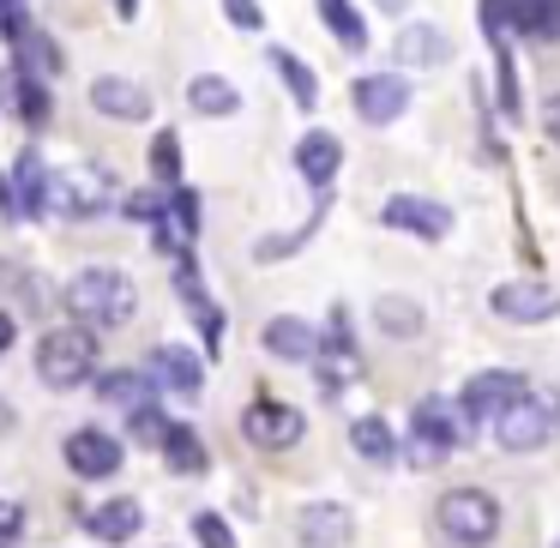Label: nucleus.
Returning <instances> with one entry per match:
<instances>
[{
  "mask_svg": "<svg viewBox=\"0 0 560 548\" xmlns=\"http://www.w3.org/2000/svg\"><path fill=\"white\" fill-rule=\"evenodd\" d=\"M542 127H548V139L560 145V97H548V103H542Z\"/></svg>",
  "mask_w": 560,
  "mask_h": 548,
  "instance_id": "39",
  "label": "nucleus"
},
{
  "mask_svg": "<svg viewBox=\"0 0 560 548\" xmlns=\"http://www.w3.org/2000/svg\"><path fill=\"white\" fill-rule=\"evenodd\" d=\"M223 13H230V25H235V31H259V25H266L259 0H223Z\"/></svg>",
  "mask_w": 560,
  "mask_h": 548,
  "instance_id": "37",
  "label": "nucleus"
},
{
  "mask_svg": "<svg viewBox=\"0 0 560 548\" xmlns=\"http://www.w3.org/2000/svg\"><path fill=\"white\" fill-rule=\"evenodd\" d=\"M0 103L19 115V121H31V127H43L49 121V91H43V79H31V73H0Z\"/></svg>",
  "mask_w": 560,
  "mask_h": 548,
  "instance_id": "22",
  "label": "nucleus"
},
{
  "mask_svg": "<svg viewBox=\"0 0 560 548\" xmlns=\"http://www.w3.org/2000/svg\"><path fill=\"white\" fill-rule=\"evenodd\" d=\"M506 31L560 43V0H506Z\"/></svg>",
  "mask_w": 560,
  "mask_h": 548,
  "instance_id": "25",
  "label": "nucleus"
},
{
  "mask_svg": "<svg viewBox=\"0 0 560 548\" xmlns=\"http://www.w3.org/2000/svg\"><path fill=\"white\" fill-rule=\"evenodd\" d=\"M43 199H49V170L37 151H19L13 182H7V218H43Z\"/></svg>",
  "mask_w": 560,
  "mask_h": 548,
  "instance_id": "16",
  "label": "nucleus"
},
{
  "mask_svg": "<svg viewBox=\"0 0 560 548\" xmlns=\"http://www.w3.org/2000/svg\"><path fill=\"white\" fill-rule=\"evenodd\" d=\"M380 223L416 235V242H446L452 235V211L440 206V199H428V194H392L386 206H380Z\"/></svg>",
  "mask_w": 560,
  "mask_h": 548,
  "instance_id": "10",
  "label": "nucleus"
},
{
  "mask_svg": "<svg viewBox=\"0 0 560 548\" xmlns=\"http://www.w3.org/2000/svg\"><path fill=\"white\" fill-rule=\"evenodd\" d=\"M266 350L278 355V362H314V350H319V331L307 326V319H295V314H278V319H266Z\"/></svg>",
  "mask_w": 560,
  "mask_h": 548,
  "instance_id": "21",
  "label": "nucleus"
},
{
  "mask_svg": "<svg viewBox=\"0 0 560 548\" xmlns=\"http://www.w3.org/2000/svg\"><path fill=\"white\" fill-rule=\"evenodd\" d=\"M488 307H494V319H506V326H548V319L560 314V290L542 278H512V283H494Z\"/></svg>",
  "mask_w": 560,
  "mask_h": 548,
  "instance_id": "6",
  "label": "nucleus"
},
{
  "mask_svg": "<svg viewBox=\"0 0 560 548\" xmlns=\"http://www.w3.org/2000/svg\"><path fill=\"white\" fill-rule=\"evenodd\" d=\"M355 536V512L343 500H307L295 512V543L302 548H350Z\"/></svg>",
  "mask_w": 560,
  "mask_h": 548,
  "instance_id": "13",
  "label": "nucleus"
},
{
  "mask_svg": "<svg viewBox=\"0 0 560 548\" xmlns=\"http://www.w3.org/2000/svg\"><path fill=\"white\" fill-rule=\"evenodd\" d=\"M392 55H398V67H446L452 61V37L440 25H404L398 43H392Z\"/></svg>",
  "mask_w": 560,
  "mask_h": 548,
  "instance_id": "19",
  "label": "nucleus"
},
{
  "mask_svg": "<svg viewBox=\"0 0 560 548\" xmlns=\"http://www.w3.org/2000/svg\"><path fill=\"white\" fill-rule=\"evenodd\" d=\"M187 109L206 115V121H223V115L242 109V91H235L223 73H199V79H187Z\"/></svg>",
  "mask_w": 560,
  "mask_h": 548,
  "instance_id": "23",
  "label": "nucleus"
},
{
  "mask_svg": "<svg viewBox=\"0 0 560 548\" xmlns=\"http://www.w3.org/2000/svg\"><path fill=\"white\" fill-rule=\"evenodd\" d=\"M139 524H145V506H139V500H127V494L85 506V530L97 536V543H109V548H115V543H133Z\"/></svg>",
  "mask_w": 560,
  "mask_h": 548,
  "instance_id": "17",
  "label": "nucleus"
},
{
  "mask_svg": "<svg viewBox=\"0 0 560 548\" xmlns=\"http://www.w3.org/2000/svg\"><path fill=\"white\" fill-rule=\"evenodd\" d=\"M242 434H247V446H259V452H290L295 440L307 434V416L283 398H254L242 410Z\"/></svg>",
  "mask_w": 560,
  "mask_h": 548,
  "instance_id": "7",
  "label": "nucleus"
},
{
  "mask_svg": "<svg viewBox=\"0 0 560 548\" xmlns=\"http://www.w3.org/2000/svg\"><path fill=\"white\" fill-rule=\"evenodd\" d=\"M319 19L331 25V37H338L343 49H368V25H362V13H355L350 0H319Z\"/></svg>",
  "mask_w": 560,
  "mask_h": 548,
  "instance_id": "29",
  "label": "nucleus"
},
{
  "mask_svg": "<svg viewBox=\"0 0 560 548\" xmlns=\"http://www.w3.org/2000/svg\"><path fill=\"white\" fill-rule=\"evenodd\" d=\"M37 380L49 392H73L85 386V380H97V331L85 326H49L37 338Z\"/></svg>",
  "mask_w": 560,
  "mask_h": 548,
  "instance_id": "2",
  "label": "nucleus"
},
{
  "mask_svg": "<svg viewBox=\"0 0 560 548\" xmlns=\"http://www.w3.org/2000/svg\"><path fill=\"white\" fill-rule=\"evenodd\" d=\"M434 518L458 548H488L500 536V500L488 494V488H446Z\"/></svg>",
  "mask_w": 560,
  "mask_h": 548,
  "instance_id": "4",
  "label": "nucleus"
},
{
  "mask_svg": "<svg viewBox=\"0 0 560 548\" xmlns=\"http://www.w3.org/2000/svg\"><path fill=\"white\" fill-rule=\"evenodd\" d=\"M338 163H343L338 133H326V127L302 133V145H295V170H302V182H307V187H319V194H326V187L338 182Z\"/></svg>",
  "mask_w": 560,
  "mask_h": 548,
  "instance_id": "18",
  "label": "nucleus"
},
{
  "mask_svg": "<svg viewBox=\"0 0 560 548\" xmlns=\"http://www.w3.org/2000/svg\"><path fill=\"white\" fill-rule=\"evenodd\" d=\"M25 536V500H0V548H19Z\"/></svg>",
  "mask_w": 560,
  "mask_h": 548,
  "instance_id": "35",
  "label": "nucleus"
},
{
  "mask_svg": "<svg viewBox=\"0 0 560 548\" xmlns=\"http://www.w3.org/2000/svg\"><path fill=\"white\" fill-rule=\"evenodd\" d=\"M350 446L362 452L368 464H392V458H398V434H392L386 416H355V422H350Z\"/></svg>",
  "mask_w": 560,
  "mask_h": 548,
  "instance_id": "26",
  "label": "nucleus"
},
{
  "mask_svg": "<svg viewBox=\"0 0 560 548\" xmlns=\"http://www.w3.org/2000/svg\"><path fill=\"white\" fill-rule=\"evenodd\" d=\"M158 452H163V464H170L175 476H199L211 464V452H206V440L194 434L187 422H170L163 428V440H158Z\"/></svg>",
  "mask_w": 560,
  "mask_h": 548,
  "instance_id": "24",
  "label": "nucleus"
},
{
  "mask_svg": "<svg viewBox=\"0 0 560 548\" xmlns=\"http://www.w3.org/2000/svg\"><path fill=\"white\" fill-rule=\"evenodd\" d=\"M271 67H278V79L290 85L295 109H314V103H319V79H314V67H307L302 55H290V49H271Z\"/></svg>",
  "mask_w": 560,
  "mask_h": 548,
  "instance_id": "27",
  "label": "nucleus"
},
{
  "mask_svg": "<svg viewBox=\"0 0 560 548\" xmlns=\"http://www.w3.org/2000/svg\"><path fill=\"white\" fill-rule=\"evenodd\" d=\"M380 7H404V0H380Z\"/></svg>",
  "mask_w": 560,
  "mask_h": 548,
  "instance_id": "42",
  "label": "nucleus"
},
{
  "mask_svg": "<svg viewBox=\"0 0 560 548\" xmlns=\"http://www.w3.org/2000/svg\"><path fill=\"white\" fill-rule=\"evenodd\" d=\"M374 319H380V331H392V338H416V331H422V307H416L410 295H380Z\"/></svg>",
  "mask_w": 560,
  "mask_h": 548,
  "instance_id": "30",
  "label": "nucleus"
},
{
  "mask_svg": "<svg viewBox=\"0 0 560 548\" xmlns=\"http://www.w3.org/2000/svg\"><path fill=\"white\" fill-rule=\"evenodd\" d=\"M19 73H31V79L61 73V49H55L49 31H25V37H19Z\"/></svg>",
  "mask_w": 560,
  "mask_h": 548,
  "instance_id": "28",
  "label": "nucleus"
},
{
  "mask_svg": "<svg viewBox=\"0 0 560 548\" xmlns=\"http://www.w3.org/2000/svg\"><path fill=\"white\" fill-rule=\"evenodd\" d=\"M464 440V416L452 410L446 398H422L410 410V446H416V464H440L446 452H458Z\"/></svg>",
  "mask_w": 560,
  "mask_h": 548,
  "instance_id": "8",
  "label": "nucleus"
},
{
  "mask_svg": "<svg viewBox=\"0 0 560 548\" xmlns=\"http://www.w3.org/2000/svg\"><path fill=\"white\" fill-rule=\"evenodd\" d=\"M13 338H19V319H13V314H7V307H0V355L13 350Z\"/></svg>",
  "mask_w": 560,
  "mask_h": 548,
  "instance_id": "40",
  "label": "nucleus"
},
{
  "mask_svg": "<svg viewBox=\"0 0 560 548\" xmlns=\"http://www.w3.org/2000/svg\"><path fill=\"white\" fill-rule=\"evenodd\" d=\"M115 13H121V19H133V13H139V0H115Z\"/></svg>",
  "mask_w": 560,
  "mask_h": 548,
  "instance_id": "41",
  "label": "nucleus"
},
{
  "mask_svg": "<svg viewBox=\"0 0 560 548\" xmlns=\"http://www.w3.org/2000/svg\"><path fill=\"white\" fill-rule=\"evenodd\" d=\"M121 211H127L133 223H158V218H163V187H151V194H127Z\"/></svg>",
  "mask_w": 560,
  "mask_h": 548,
  "instance_id": "33",
  "label": "nucleus"
},
{
  "mask_svg": "<svg viewBox=\"0 0 560 548\" xmlns=\"http://www.w3.org/2000/svg\"><path fill=\"white\" fill-rule=\"evenodd\" d=\"M121 206V182H115L103 163H73V170H55L49 175V199L43 211H61V218H103V211Z\"/></svg>",
  "mask_w": 560,
  "mask_h": 548,
  "instance_id": "3",
  "label": "nucleus"
},
{
  "mask_svg": "<svg viewBox=\"0 0 560 548\" xmlns=\"http://www.w3.org/2000/svg\"><path fill=\"white\" fill-rule=\"evenodd\" d=\"M91 109L109 115V121H145L151 91L133 85V79H121V73H103V79H91Z\"/></svg>",
  "mask_w": 560,
  "mask_h": 548,
  "instance_id": "15",
  "label": "nucleus"
},
{
  "mask_svg": "<svg viewBox=\"0 0 560 548\" xmlns=\"http://www.w3.org/2000/svg\"><path fill=\"white\" fill-rule=\"evenodd\" d=\"M61 452H67V470L85 476V482L115 476V470H121V458H127V446H121L115 434H103V428H73Z\"/></svg>",
  "mask_w": 560,
  "mask_h": 548,
  "instance_id": "12",
  "label": "nucleus"
},
{
  "mask_svg": "<svg viewBox=\"0 0 560 548\" xmlns=\"http://www.w3.org/2000/svg\"><path fill=\"white\" fill-rule=\"evenodd\" d=\"M524 374H512V368H482V374H470L464 380V392H458V416H464V428H476V422H494L500 410H506L512 398H524Z\"/></svg>",
  "mask_w": 560,
  "mask_h": 548,
  "instance_id": "9",
  "label": "nucleus"
},
{
  "mask_svg": "<svg viewBox=\"0 0 560 548\" xmlns=\"http://www.w3.org/2000/svg\"><path fill=\"white\" fill-rule=\"evenodd\" d=\"M151 175H158L163 194H170V187H182V139H175L170 127L151 139Z\"/></svg>",
  "mask_w": 560,
  "mask_h": 548,
  "instance_id": "31",
  "label": "nucleus"
},
{
  "mask_svg": "<svg viewBox=\"0 0 560 548\" xmlns=\"http://www.w3.org/2000/svg\"><path fill=\"white\" fill-rule=\"evenodd\" d=\"M194 536H199V548H235V530L218 518V512H199V518H194Z\"/></svg>",
  "mask_w": 560,
  "mask_h": 548,
  "instance_id": "32",
  "label": "nucleus"
},
{
  "mask_svg": "<svg viewBox=\"0 0 560 548\" xmlns=\"http://www.w3.org/2000/svg\"><path fill=\"white\" fill-rule=\"evenodd\" d=\"M145 380L158 392H182V398H194L199 380H206V362H199L194 350H182V343H158L145 362Z\"/></svg>",
  "mask_w": 560,
  "mask_h": 548,
  "instance_id": "14",
  "label": "nucleus"
},
{
  "mask_svg": "<svg viewBox=\"0 0 560 548\" xmlns=\"http://www.w3.org/2000/svg\"><path fill=\"white\" fill-rule=\"evenodd\" d=\"M25 31H31L25 7H19V0H0V43H19Z\"/></svg>",
  "mask_w": 560,
  "mask_h": 548,
  "instance_id": "36",
  "label": "nucleus"
},
{
  "mask_svg": "<svg viewBox=\"0 0 560 548\" xmlns=\"http://www.w3.org/2000/svg\"><path fill=\"white\" fill-rule=\"evenodd\" d=\"M555 428H560V404H555V398H536V392L512 398L506 410L494 416L500 452H542L548 440H555Z\"/></svg>",
  "mask_w": 560,
  "mask_h": 548,
  "instance_id": "5",
  "label": "nucleus"
},
{
  "mask_svg": "<svg viewBox=\"0 0 560 548\" xmlns=\"http://www.w3.org/2000/svg\"><path fill=\"white\" fill-rule=\"evenodd\" d=\"M67 314H73V326L85 331H121L127 319L139 314V283L127 278V271L115 266H85L73 283H67Z\"/></svg>",
  "mask_w": 560,
  "mask_h": 548,
  "instance_id": "1",
  "label": "nucleus"
},
{
  "mask_svg": "<svg viewBox=\"0 0 560 548\" xmlns=\"http://www.w3.org/2000/svg\"><path fill=\"white\" fill-rule=\"evenodd\" d=\"M350 103L368 127H392L404 109H410V79L404 73H362L350 85Z\"/></svg>",
  "mask_w": 560,
  "mask_h": 548,
  "instance_id": "11",
  "label": "nucleus"
},
{
  "mask_svg": "<svg viewBox=\"0 0 560 548\" xmlns=\"http://www.w3.org/2000/svg\"><path fill=\"white\" fill-rule=\"evenodd\" d=\"M163 428H170V416H163L158 404H151V410H139V416H133V434H139V440H151V446H158V440H163Z\"/></svg>",
  "mask_w": 560,
  "mask_h": 548,
  "instance_id": "38",
  "label": "nucleus"
},
{
  "mask_svg": "<svg viewBox=\"0 0 560 548\" xmlns=\"http://www.w3.org/2000/svg\"><path fill=\"white\" fill-rule=\"evenodd\" d=\"M194 319H199V331H206V343L218 350L223 343V307L211 302V295H194Z\"/></svg>",
  "mask_w": 560,
  "mask_h": 548,
  "instance_id": "34",
  "label": "nucleus"
},
{
  "mask_svg": "<svg viewBox=\"0 0 560 548\" xmlns=\"http://www.w3.org/2000/svg\"><path fill=\"white\" fill-rule=\"evenodd\" d=\"M97 398L127 410V416H139L158 404V386L145 380V368H109V374H97Z\"/></svg>",
  "mask_w": 560,
  "mask_h": 548,
  "instance_id": "20",
  "label": "nucleus"
}]
</instances>
